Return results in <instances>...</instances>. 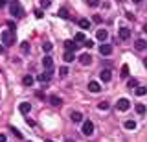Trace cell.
Listing matches in <instances>:
<instances>
[{
    "label": "cell",
    "mask_w": 147,
    "mask_h": 142,
    "mask_svg": "<svg viewBox=\"0 0 147 142\" xmlns=\"http://www.w3.org/2000/svg\"><path fill=\"white\" fill-rule=\"evenodd\" d=\"M37 98H40V100H44V94L40 92V90H37Z\"/></svg>",
    "instance_id": "41"
},
{
    "label": "cell",
    "mask_w": 147,
    "mask_h": 142,
    "mask_svg": "<svg viewBox=\"0 0 147 142\" xmlns=\"http://www.w3.org/2000/svg\"><path fill=\"white\" fill-rule=\"evenodd\" d=\"M42 67L46 68V70H53V59L50 56H44L42 57Z\"/></svg>",
    "instance_id": "7"
},
{
    "label": "cell",
    "mask_w": 147,
    "mask_h": 142,
    "mask_svg": "<svg viewBox=\"0 0 147 142\" xmlns=\"http://www.w3.org/2000/svg\"><path fill=\"white\" fill-rule=\"evenodd\" d=\"M18 111H20L22 114H28V113L31 111V103L30 102H22L20 105H18Z\"/></svg>",
    "instance_id": "10"
},
{
    "label": "cell",
    "mask_w": 147,
    "mask_h": 142,
    "mask_svg": "<svg viewBox=\"0 0 147 142\" xmlns=\"http://www.w3.org/2000/svg\"><path fill=\"white\" fill-rule=\"evenodd\" d=\"M92 20H94V22H101V17L99 15H94V17H92Z\"/></svg>",
    "instance_id": "37"
},
{
    "label": "cell",
    "mask_w": 147,
    "mask_h": 142,
    "mask_svg": "<svg viewBox=\"0 0 147 142\" xmlns=\"http://www.w3.org/2000/svg\"><path fill=\"white\" fill-rule=\"evenodd\" d=\"M144 65H145V67H147V57H145V59H144Z\"/></svg>",
    "instance_id": "45"
},
{
    "label": "cell",
    "mask_w": 147,
    "mask_h": 142,
    "mask_svg": "<svg viewBox=\"0 0 147 142\" xmlns=\"http://www.w3.org/2000/svg\"><path fill=\"white\" fill-rule=\"evenodd\" d=\"M74 57H76V56H74V52H66V54H64V61H66V63H72L74 61Z\"/></svg>",
    "instance_id": "25"
},
{
    "label": "cell",
    "mask_w": 147,
    "mask_h": 142,
    "mask_svg": "<svg viewBox=\"0 0 147 142\" xmlns=\"http://www.w3.org/2000/svg\"><path fill=\"white\" fill-rule=\"evenodd\" d=\"M109 107H110L109 102H99L98 103V109H99V111H109Z\"/></svg>",
    "instance_id": "22"
},
{
    "label": "cell",
    "mask_w": 147,
    "mask_h": 142,
    "mask_svg": "<svg viewBox=\"0 0 147 142\" xmlns=\"http://www.w3.org/2000/svg\"><path fill=\"white\" fill-rule=\"evenodd\" d=\"M57 15L61 17V19H70V13H68V10H66V7H61V10L57 11Z\"/></svg>",
    "instance_id": "19"
},
{
    "label": "cell",
    "mask_w": 147,
    "mask_h": 142,
    "mask_svg": "<svg viewBox=\"0 0 147 142\" xmlns=\"http://www.w3.org/2000/svg\"><path fill=\"white\" fill-rule=\"evenodd\" d=\"M129 107H131V102H129L127 98H119L118 100V111H127Z\"/></svg>",
    "instance_id": "6"
},
{
    "label": "cell",
    "mask_w": 147,
    "mask_h": 142,
    "mask_svg": "<svg viewBox=\"0 0 147 142\" xmlns=\"http://www.w3.org/2000/svg\"><path fill=\"white\" fill-rule=\"evenodd\" d=\"M0 142H6V135L4 133H0Z\"/></svg>",
    "instance_id": "42"
},
{
    "label": "cell",
    "mask_w": 147,
    "mask_h": 142,
    "mask_svg": "<svg viewBox=\"0 0 147 142\" xmlns=\"http://www.w3.org/2000/svg\"><path fill=\"white\" fill-rule=\"evenodd\" d=\"M134 92H136V96H144V94H147V89L145 87H136Z\"/></svg>",
    "instance_id": "24"
},
{
    "label": "cell",
    "mask_w": 147,
    "mask_h": 142,
    "mask_svg": "<svg viewBox=\"0 0 147 142\" xmlns=\"http://www.w3.org/2000/svg\"><path fill=\"white\" fill-rule=\"evenodd\" d=\"M127 87H129V89H136V87H138V79L131 77V79H129V83H127Z\"/></svg>",
    "instance_id": "26"
},
{
    "label": "cell",
    "mask_w": 147,
    "mask_h": 142,
    "mask_svg": "<svg viewBox=\"0 0 147 142\" xmlns=\"http://www.w3.org/2000/svg\"><path fill=\"white\" fill-rule=\"evenodd\" d=\"M0 37H2V43L6 44V46H11V44H15V31L13 30H6V31H2V35H0Z\"/></svg>",
    "instance_id": "2"
},
{
    "label": "cell",
    "mask_w": 147,
    "mask_h": 142,
    "mask_svg": "<svg viewBox=\"0 0 147 142\" xmlns=\"http://www.w3.org/2000/svg\"><path fill=\"white\" fill-rule=\"evenodd\" d=\"M142 30H144V31H145V33H147V24H144V28H142Z\"/></svg>",
    "instance_id": "43"
},
{
    "label": "cell",
    "mask_w": 147,
    "mask_h": 142,
    "mask_svg": "<svg viewBox=\"0 0 147 142\" xmlns=\"http://www.w3.org/2000/svg\"><path fill=\"white\" fill-rule=\"evenodd\" d=\"M46 142H53V140H46Z\"/></svg>",
    "instance_id": "47"
},
{
    "label": "cell",
    "mask_w": 147,
    "mask_h": 142,
    "mask_svg": "<svg viewBox=\"0 0 147 142\" xmlns=\"http://www.w3.org/2000/svg\"><path fill=\"white\" fill-rule=\"evenodd\" d=\"M20 50H22V54H30V43H22Z\"/></svg>",
    "instance_id": "27"
},
{
    "label": "cell",
    "mask_w": 147,
    "mask_h": 142,
    "mask_svg": "<svg viewBox=\"0 0 147 142\" xmlns=\"http://www.w3.org/2000/svg\"><path fill=\"white\" fill-rule=\"evenodd\" d=\"M35 17H37V19H42V11H40V10H35Z\"/></svg>",
    "instance_id": "36"
},
{
    "label": "cell",
    "mask_w": 147,
    "mask_h": 142,
    "mask_svg": "<svg viewBox=\"0 0 147 142\" xmlns=\"http://www.w3.org/2000/svg\"><path fill=\"white\" fill-rule=\"evenodd\" d=\"M7 28H11L13 31H15V24H13V22H11V20H9V22H7Z\"/></svg>",
    "instance_id": "40"
},
{
    "label": "cell",
    "mask_w": 147,
    "mask_h": 142,
    "mask_svg": "<svg viewBox=\"0 0 147 142\" xmlns=\"http://www.w3.org/2000/svg\"><path fill=\"white\" fill-rule=\"evenodd\" d=\"M134 46H136V50H145L147 48V43H145L144 39H138L136 43H134Z\"/></svg>",
    "instance_id": "18"
},
{
    "label": "cell",
    "mask_w": 147,
    "mask_h": 142,
    "mask_svg": "<svg viewBox=\"0 0 147 142\" xmlns=\"http://www.w3.org/2000/svg\"><path fill=\"white\" fill-rule=\"evenodd\" d=\"M64 48H66V52H76L77 43H74V41H64Z\"/></svg>",
    "instance_id": "15"
},
{
    "label": "cell",
    "mask_w": 147,
    "mask_h": 142,
    "mask_svg": "<svg viewBox=\"0 0 147 142\" xmlns=\"http://www.w3.org/2000/svg\"><path fill=\"white\" fill-rule=\"evenodd\" d=\"M40 7H50V0H40Z\"/></svg>",
    "instance_id": "35"
},
{
    "label": "cell",
    "mask_w": 147,
    "mask_h": 142,
    "mask_svg": "<svg viewBox=\"0 0 147 142\" xmlns=\"http://www.w3.org/2000/svg\"><path fill=\"white\" fill-rule=\"evenodd\" d=\"M96 37H98V41H107V39H109V31L101 28V30L96 31Z\"/></svg>",
    "instance_id": "13"
},
{
    "label": "cell",
    "mask_w": 147,
    "mask_h": 142,
    "mask_svg": "<svg viewBox=\"0 0 147 142\" xmlns=\"http://www.w3.org/2000/svg\"><path fill=\"white\" fill-rule=\"evenodd\" d=\"M99 79L103 81V83H109V81L112 79V72H110L109 68H103V70L99 72Z\"/></svg>",
    "instance_id": "3"
},
{
    "label": "cell",
    "mask_w": 147,
    "mask_h": 142,
    "mask_svg": "<svg viewBox=\"0 0 147 142\" xmlns=\"http://www.w3.org/2000/svg\"><path fill=\"white\" fill-rule=\"evenodd\" d=\"M50 79H52V70H46V72L37 76V81H40V83H48Z\"/></svg>",
    "instance_id": "5"
},
{
    "label": "cell",
    "mask_w": 147,
    "mask_h": 142,
    "mask_svg": "<svg viewBox=\"0 0 147 142\" xmlns=\"http://www.w3.org/2000/svg\"><path fill=\"white\" fill-rule=\"evenodd\" d=\"M79 26L83 30H88L90 28V20L88 19H79Z\"/></svg>",
    "instance_id": "21"
},
{
    "label": "cell",
    "mask_w": 147,
    "mask_h": 142,
    "mask_svg": "<svg viewBox=\"0 0 147 142\" xmlns=\"http://www.w3.org/2000/svg\"><path fill=\"white\" fill-rule=\"evenodd\" d=\"M52 48H53V44H52V43H46V41L42 43V52L48 54V52H52Z\"/></svg>",
    "instance_id": "23"
},
{
    "label": "cell",
    "mask_w": 147,
    "mask_h": 142,
    "mask_svg": "<svg viewBox=\"0 0 147 142\" xmlns=\"http://www.w3.org/2000/svg\"><path fill=\"white\" fill-rule=\"evenodd\" d=\"M48 100H50V103H52L53 107H61V105H63V100L59 98V96H55V94H52Z\"/></svg>",
    "instance_id": "12"
},
{
    "label": "cell",
    "mask_w": 147,
    "mask_h": 142,
    "mask_svg": "<svg viewBox=\"0 0 147 142\" xmlns=\"http://www.w3.org/2000/svg\"><path fill=\"white\" fill-rule=\"evenodd\" d=\"M0 54H4V46H2V44H0Z\"/></svg>",
    "instance_id": "44"
},
{
    "label": "cell",
    "mask_w": 147,
    "mask_h": 142,
    "mask_svg": "<svg viewBox=\"0 0 147 142\" xmlns=\"http://www.w3.org/2000/svg\"><path fill=\"white\" fill-rule=\"evenodd\" d=\"M9 13H11V17H15V19H20V17H24V7L18 2H11L9 4Z\"/></svg>",
    "instance_id": "1"
},
{
    "label": "cell",
    "mask_w": 147,
    "mask_h": 142,
    "mask_svg": "<svg viewBox=\"0 0 147 142\" xmlns=\"http://www.w3.org/2000/svg\"><path fill=\"white\" fill-rule=\"evenodd\" d=\"M119 39H121V41H127L129 37H131V30H129V28H119Z\"/></svg>",
    "instance_id": "14"
},
{
    "label": "cell",
    "mask_w": 147,
    "mask_h": 142,
    "mask_svg": "<svg viewBox=\"0 0 147 142\" xmlns=\"http://www.w3.org/2000/svg\"><path fill=\"white\" fill-rule=\"evenodd\" d=\"M83 135H86V137H90L92 135V133H94V124H92L90 120H86L85 124H83Z\"/></svg>",
    "instance_id": "4"
},
{
    "label": "cell",
    "mask_w": 147,
    "mask_h": 142,
    "mask_svg": "<svg viewBox=\"0 0 147 142\" xmlns=\"http://www.w3.org/2000/svg\"><path fill=\"white\" fill-rule=\"evenodd\" d=\"M70 120H72L74 124H79V122H83V114H81L79 111H72V113H70Z\"/></svg>",
    "instance_id": "8"
},
{
    "label": "cell",
    "mask_w": 147,
    "mask_h": 142,
    "mask_svg": "<svg viewBox=\"0 0 147 142\" xmlns=\"http://www.w3.org/2000/svg\"><path fill=\"white\" fill-rule=\"evenodd\" d=\"M11 131H13V135H15V137H17V139H22V133H20V131H18V129H17V127H11Z\"/></svg>",
    "instance_id": "33"
},
{
    "label": "cell",
    "mask_w": 147,
    "mask_h": 142,
    "mask_svg": "<svg viewBox=\"0 0 147 142\" xmlns=\"http://www.w3.org/2000/svg\"><path fill=\"white\" fill-rule=\"evenodd\" d=\"M125 127H127V129H136V122L134 120H127L125 122Z\"/></svg>",
    "instance_id": "28"
},
{
    "label": "cell",
    "mask_w": 147,
    "mask_h": 142,
    "mask_svg": "<svg viewBox=\"0 0 147 142\" xmlns=\"http://www.w3.org/2000/svg\"><path fill=\"white\" fill-rule=\"evenodd\" d=\"M119 2H123V0H119Z\"/></svg>",
    "instance_id": "48"
},
{
    "label": "cell",
    "mask_w": 147,
    "mask_h": 142,
    "mask_svg": "<svg viewBox=\"0 0 147 142\" xmlns=\"http://www.w3.org/2000/svg\"><path fill=\"white\" fill-rule=\"evenodd\" d=\"M88 90H90V92H94V94H98L99 90H101V87H99L98 81H90V83H88Z\"/></svg>",
    "instance_id": "16"
},
{
    "label": "cell",
    "mask_w": 147,
    "mask_h": 142,
    "mask_svg": "<svg viewBox=\"0 0 147 142\" xmlns=\"http://www.w3.org/2000/svg\"><path fill=\"white\" fill-rule=\"evenodd\" d=\"M134 109H136V113H138V114H145V113H147V107H145L144 103H136V107H134Z\"/></svg>",
    "instance_id": "20"
},
{
    "label": "cell",
    "mask_w": 147,
    "mask_h": 142,
    "mask_svg": "<svg viewBox=\"0 0 147 142\" xmlns=\"http://www.w3.org/2000/svg\"><path fill=\"white\" fill-rule=\"evenodd\" d=\"M86 4H88V7H98L99 0H86Z\"/></svg>",
    "instance_id": "30"
},
{
    "label": "cell",
    "mask_w": 147,
    "mask_h": 142,
    "mask_svg": "<svg viewBox=\"0 0 147 142\" xmlns=\"http://www.w3.org/2000/svg\"><path fill=\"white\" fill-rule=\"evenodd\" d=\"M76 41H86L85 39V33H83V31H79V33H76V37H74Z\"/></svg>",
    "instance_id": "32"
},
{
    "label": "cell",
    "mask_w": 147,
    "mask_h": 142,
    "mask_svg": "<svg viewBox=\"0 0 147 142\" xmlns=\"http://www.w3.org/2000/svg\"><path fill=\"white\" fill-rule=\"evenodd\" d=\"M33 76H30V74H26L24 77H22V85H24V87H31V85H33Z\"/></svg>",
    "instance_id": "17"
},
{
    "label": "cell",
    "mask_w": 147,
    "mask_h": 142,
    "mask_svg": "<svg viewBox=\"0 0 147 142\" xmlns=\"http://www.w3.org/2000/svg\"><path fill=\"white\" fill-rule=\"evenodd\" d=\"M99 54H101V56H110V54H112V46L103 43V44L99 46Z\"/></svg>",
    "instance_id": "9"
},
{
    "label": "cell",
    "mask_w": 147,
    "mask_h": 142,
    "mask_svg": "<svg viewBox=\"0 0 147 142\" xmlns=\"http://www.w3.org/2000/svg\"><path fill=\"white\" fill-rule=\"evenodd\" d=\"M121 77H129V67L127 65L121 67Z\"/></svg>",
    "instance_id": "31"
},
{
    "label": "cell",
    "mask_w": 147,
    "mask_h": 142,
    "mask_svg": "<svg viewBox=\"0 0 147 142\" xmlns=\"http://www.w3.org/2000/svg\"><path fill=\"white\" fill-rule=\"evenodd\" d=\"M79 63L83 67L90 65V63H92V56H90V54H83V56H79Z\"/></svg>",
    "instance_id": "11"
},
{
    "label": "cell",
    "mask_w": 147,
    "mask_h": 142,
    "mask_svg": "<svg viewBox=\"0 0 147 142\" xmlns=\"http://www.w3.org/2000/svg\"><path fill=\"white\" fill-rule=\"evenodd\" d=\"M26 124H28V126H35V122L31 120V118H26Z\"/></svg>",
    "instance_id": "38"
},
{
    "label": "cell",
    "mask_w": 147,
    "mask_h": 142,
    "mask_svg": "<svg viewBox=\"0 0 147 142\" xmlns=\"http://www.w3.org/2000/svg\"><path fill=\"white\" fill-rule=\"evenodd\" d=\"M59 76H61V77H66L68 76V68L66 67H61V68H59Z\"/></svg>",
    "instance_id": "29"
},
{
    "label": "cell",
    "mask_w": 147,
    "mask_h": 142,
    "mask_svg": "<svg viewBox=\"0 0 147 142\" xmlns=\"http://www.w3.org/2000/svg\"><path fill=\"white\" fill-rule=\"evenodd\" d=\"M7 2H9V0H0V10H2V7H4V6H6V4H7Z\"/></svg>",
    "instance_id": "39"
},
{
    "label": "cell",
    "mask_w": 147,
    "mask_h": 142,
    "mask_svg": "<svg viewBox=\"0 0 147 142\" xmlns=\"http://www.w3.org/2000/svg\"><path fill=\"white\" fill-rule=\"evenodd\" d=\"M83 44H85V46H86V48H92V46H94V43H92V41H90V39H86V41H83Z\"/></svg>",
    "instance_id": "34"
},
{
    "label": "cell",
    "mask_w": 147,
    "mask_h": 142,
    "mask_svg": "<svg viewBox=\"0 0 147 142\" xmlns=\"http://www.w3.org/2000/svg\"><path fill=\"white\" fill-rule=\"evenodd\" d=\"M132 2H136V4H140V2H142V0H132Z\"/></svg>",
    "instance_id": "46"
}]
</instances>
